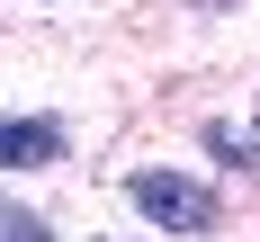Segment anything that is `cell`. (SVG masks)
I'll list each match as a JSON object with an SVG mask.
<instances>
[{"instance_id": "1", "label": "cell", "mask_w": 260, "mask_h": 242, "mask_svg": "<svg viewBox=\"0 0 260 242\" xmlns=\"http://www.w3.org/2000/svg\"><path fill=\"white\" fill-rule=\"evenodd\" d=\"M126 197H135V215H153L161 233H215V188H198L188 170H135L126 180Z\"/></svg>"}, {"instance_id": "2", "label": "cell", "mask_w": 260, "mask_h": 242, "mask_svg": "<svg viewBox=\"0 0 260 242\" xmlns=\"http://www.w3.org/2000/svg\"><path fill=\"white\" fill-rule=\"evenodd\" d=\"M72 153V134L54 117H0V170H54Z\"/></svg>"}, {"instance_id": "3", "label": "cell", "mask_w": 260, "mask_h": 242, "mask_svg": "<svg viewBox=\"0 0 260 242\" xmlns=\"http://www.w3.org/2000/svg\"><path fill=\"white\" fill-rule=\"evenodd\" d=\"M0 242H45V224L36 215H0Z\"/></svg>"}, {"instance_id": "4", "label": "cell", "mask_w": 260, "mask_h": 242, "mask_svg": "<svg viewBox=\"0 0 260 242\" xmlns=\"http://www.w3.org/2000/svg\"><path fill=\"white\" fill-rule=\"evenodd\" d=\"M99 242H108V233H99Z\"/></svg>"}]
</instances>
